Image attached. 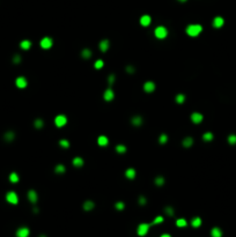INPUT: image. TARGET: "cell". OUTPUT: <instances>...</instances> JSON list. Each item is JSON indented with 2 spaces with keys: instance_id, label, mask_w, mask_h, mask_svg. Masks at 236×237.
Returning <instances> with one entry per match:
<instances>
[{
  "instance_id": "26",
  "label": "cell",
  "mask_w": 236,
  "mask_h": 237,
  "mask_svg": "<svg viewBox=\"0 0 236 237\" xmlns=\"http://www.w3.org/2000/svg\"><path fill=\"white\" fill-rule=\"evenodd\" d=\"M8 179H10V182H11V183H13V184H16V183H19V181H20L19 174H16V172H11V174H10V177H8Z\"/></svg>"
},
{
  "instance_id": "44",
  "label": "cell",
  "mask_w": 236,
  "mask_h": 237,
  "mask_svg": "<svg viewBox=\"0 0 236 237\" xmlns=\"http://www.w3.org/2000/svg\"><path fill=\"white\" fill-rule=\"evenodd\" d=\"M115 80H116L115 74H110V75L108 76V84H109V86H112V85L115 84Z\"/></svg>"
},
{
  "instance_id": "6",
  "label": "cell",
  "mask_w": 236,
  "mask_h": 237,
  "mask_svg": "<svg viewBox=\"0 0 236 237\" xmlns=\"http://www.w3.org/2000/svg\"><path fill=\"white\" fill-rule=\"evenodd\" d=\"M52 44H53V41H52L51 37H43V38L41 39V42H39L41 48L44 49V50L50 49V48L52 46Z\"/></svg>"
},
{
  "instance_id": "47",
  "label": "cell",
  "mask_w": 236,
  "mask_h": 237,
  "mask_svg": "<svg viewBox=\"0 0 236 237\" xmlns=\"http://www.w3.org/2000/svg\"><path fill=\"white\" fill-rule=\"evenodd\" d=\"M160 237H171V235H169V234H162Z\"/></svg>"
},
{
  "instance_id": "34",
  "label": "cell",
  "mask_w": 236,
  "mask_h": 237,
  "mask_svg": "<svg viewBox=\"0 0 236 237\" xmlns=\"http://www.w3.org/2000/svg\"><path fill=\"white\" fill-rule=\"evenodd\" d=\"M175 101L178 104H183L185 102V95L184 94H177L176 97H175Z\"/></svg>"
},
{
  "instance_id": "28",
  "label": "cell",
  "mask_w": 236,
  "mask_h": 237,
  "mask_svg": "<svg viewBox=\"0 0 236 237\" xmlns=\"http://www.w3.org/2000/svg\"><path fill=\"white\" fill-rule=\"evenodd\" d=\"M154 183H155L156 186H162V185H165L166 179H165V177H162V176H157V177H155Z\"/></svg>"
},
{
  "instance_id": "12",
  "label": "cell",
  "mask_w": 236,
  "mask_h": 237,
  "mask_svg": "<svg viewBox=\"0 0 236 237\" xmlns=\"http://www.w3.org/2000/svg\"><path fill=\"white\" fill-rule=\"evenodd\" d=\"M114 97H115V93H114V90H112L111 88H108V89L104 92V94H103V98H104V101H107V102H111V101L114 100Z\"/></svg>"
},
{
  "instance_id": "24",
  "label": "cell",
  "mask_w": 236,
  "mask_h": 237,
  "mask_svg": "<svg viewBox=\"0 0 236 237\" xmlns=\"http://www.w3.org/2000/svg\"><path fill=\"white\" fill-rule=\"evenodd\" d=\"M201 223H203V220H201V217H199V216H195V217L191 220V225H192L193 228H199V227L201 225Z\"/></svg>"
},
{
  "instance_id": "9",
  "label": "cell",
  "mask_w": 236,
  "mask_h": 237,
  "mask_svg": "<svg viewBox=\"0 0 236 237\" xmlns=\"http://www.w3.org/2000/svg\"><path fill=\"white\" fill-rule=\"evenodd\" d=\"M142 88H144V90H145V93H153L154 90H155V88H156V85L153 82V81H146L145 84H144V86H142Z\"/></svg>"
},
{
  "instance_id": "18",
  "label": "cell",
  "mask_w": 236,
  "mask_h": 237,
  "mask_svg": "<svg viewBox=\"0 0 236 237\" xmlns=\"http://www.w3.org/2000/svg\"><path fill=\"white\" fill-rule=\"evenodd\" d=\"M84 163H85V161H84L82 157H80V156H75L74 159H73V161H72V164H73L75 168H80V167H82Z\"/></svg>"
},
{
  "instance_id": "25",
  "label": "cell",
  "mask_w": 236,
  "mask_h": 237,
  "mask_svg": "<svg viewBox=\"0 0 236 237\" xmlns=\"http://www.w3.org/2000/svg\"><path fill=\"white\" fill-rule=\"evenodd\" d=\"M20 48H21L22 50L27 51V50H29V49L31 48V42H30L29 39H23V41H21V43H20Z\"/></svg>"
},
{
  "instance_id": "22",
  "label": "cell",
  "mask_w": 236,
  "mask_h": 237,
  "mask_svg": "<svg viewBox=\"0 0 236 237\" xmlns=\"http://www.w3.org/2000/svg\"><path fill=\"white\" fill-rule=\"evenodd\" d=\"M15 139V133L13 131H7L5 134H4V140L7 141V142H11Z\"/></svg>"
},
{
  "instance_id": "48",
  "label": "cell",
  "mask_w": 236,
  "mask_h": 237,
  "mask_svg": "<svg viewBox=\"0 0 236 237\" xmlns=\"http://www.w3.org/2000/svg\"><path fill=\"white\" fill-rule=\"evenodd\" d=\"M38 237H48V236H46V235H45V234H41V235H39V236H38Z\"/></svg>"
},
{
  "instance_id": "4",
  "label": "cell",
  "mask_w": 236,
  "mask_h": 237,
  "mask_svg": "<svg viewBox=\"0 0 236 237\" xmlns=\"http://www.w3.org/2000/svg\"><path fill=\"white\" fill-rule=\"evenodd\" d=\"M6 201L11 205H18L19 204V196L14 191H10L6 193Z\"/></svg>"
},
{
  "instance_id": "11",
  "label": "cell",
  "mask_w": 236,
  "mask_h": 237,
  "mask_svg": "<svg viewBox=\"0 0 236 237\" xmlns=\"http://www.w3.org/2000/svg\"><path fill=\"white\" fill-rule=\"evenodd\" d=\"M212 24H213V27H214V28L219 29V28L223 27V24H224V20H223V18H222V16H215V18L213 19Z\"/></svg>"
},
{
  "instance_id": "38",
  "label": "cell",
  "mask_w": 236,
  "mask_h": 237,
  "mask_svg": "<svg viewBox=\"0 0 236 237\" xmlns=\"http://www.w3.org/2000/svg\"><path fill=\"white\" fill-rule=\"evenodd\" d=\"M227 141H228L229 145H233V146L236 145V134H230V135H228Z\"/></svg>"
},
{
  "instance_id": "27",
  "label": "cell",
  "mask_w": 236,
  "mask_h": 237,
  "mask_svg": "<svg viewBox=\"0 0 236 237\" xmlns=\"http://www.w3.org/2000/svg\"><path fill=\"white\" fill-rule=\"evenodd\" d=\"M54 171H56V174H58V175H61V174H65V171H66V168H65V166H64V164L59 163V164H57V166L54 167Z\"/></svg>"
},
{
  "instance_id": "15",
  "label": "cell",
  "mask_w": 236,
  "mask_h": 237,
  "mask_svg": "<svg viewBox=\"0 0 236 237\" xmlns=\"http://www.w3.org/2000/svg\"><path fill=\"white\" fill-rule=\"evenodd\" d=\"M142 122H144V119H142V117L139 116V115L133 116V117L131 118V124H132L133 126H135V127H139L140 125H142Z\"/></svg>"
},
{
  "instance_id": "14",
  "label": "cell",
  "mask_w": 236,
  "mask_h": 237,
  "mask_svg": "<svg viewBox=\"0 0 236 237\" xmlns=\"http://www.w3.org/2000/svg\"><path fill=\"white\" fill-rule=\"evenodd\" d=\"M82 208H84V211H86V212H90V211H93V209L95 208V202H94L93 200H86V201L82 204Z\"/></svg>"
},
{
  "instance_id": "13",
  "label": "cell",
  "mask_w": 236,
  "mask_h": 237,
  "mask_svg": "<svg viewBox=\"0 0 236 237\" xmlns=\"http://www.w3.org/2000/svg\"><path fill=\"white\" fill-rule=\"evenodd\" d=\"M203 119H204V116H203L200 112H193V113H191V120H192V123L199 124V123L203 122Z\"/></svg>"
},
{
  "instance_id": "8",
  "label": "cell",
  "mask_w": 236,
  "mask_h": 237,
  "mask_svg": "<svg viewBox=\"0 0 236 237\" xmlns=\"http://www.w3.org/2000/svg\"><path fill=\"white\" fill-rule=\"evenodd\" d=\"M15 85L18 88L20 89H23L28 86V81H27V79L24 76H18L16 77V80H15Z\"/></svg>"
},
{
  "instance_id": "45",
  "label": "cell",
  "mask_w": 236,
  "mask_h": 237,
  "mask_svg": "<svg viewBox=\"0 0 236 237\" xmlns=\"http://www.w3.org/2000/svg\"><path fill=\"white\" fill-rule=\"evenodd\" d=\"M125 71L129 73V74H133L134 72H135V68L133 67V66H131V65H129V66H126L125 67Z\"/></svg>"
},
{
  "instance_id": "37",
  "label": "cell",
  "mask_w": 236,
  "mask_h": 237,
  "mask_svg": "<svg viewBox=\"0 0 236 237\" xmlns=\"http://www.w3.org/2000/svg\"><path fill=\"white\" fill-rule=\"evenodd\" d=\"M159 142H160L161 145L167 143V142H168V135H167L166 133H162V134L159 136Z\"/></svg>"
},
{
  "instance_id": "42",
  "label": "cell",
  "mask_w": 236,
  "mask_h": 237,
  "mask_svg": "<svg viewBox=\"0 0 236 237\" xmlns=\"http://www.w3.org/2000/svg\"><path fill=\"white\" fill-rule=\"evenodd\" d=\"M138 204H139L140 206H145V205L147 204V198H146L145 196H140L139 199H138Z\"/></svg>"
},
{
  "instance_id": "41",
  "label": "cell",
  "mask_w": 236,
  "mask_h": 237,
  "mask_svg": "<svg viewBox=\"0 0 236 237\" xmlns=\"http://www.w3.org/2000/svg\"><path fill=\"white\" fill-rule=\"evenodd\" d=\"M103 66H104V61H103L102 59L96 60V61H95V64H94V67H95L96 69H100V68H102Z\"/></svg>"
},
{
  "instance_id": "10",
  "label": "cell",
  "mask_w": 236,
  "mask_h": 237,
  "mask_svg": "<svg viewBox=\"0 0 236 237\" xmlns=\"http://www.w3.org/2000/svg\"><path fill=\"white\" fill-rule=\"evenodd\" d=\"M27 196H28L29 201H30L33 205H36V202L38 201V194H37V192H36L35 190H29Z\"/></svg>"
},
{
  "instance_id": "49",
  "label": "cell",
  "mask_w": 236,
  "mask_h": 237,
  "mask_svg": "<svg viewBox=\"0 0 236 237\" xmlns=\"http://www.w3.org/2000/svg\"><path fill=\"white\" fill-rule=\"evenodd\" d=\"M178 1H180V3H185L186 0H178Z\"/></svg>"
},
{
  "instance_id": "40",
  "label": "cell",
  "mask_w": 236,
  "mask_h": 237,
  "mask_svg": "<svg viewBox=\"0 0 236 237\" xmlns=\"http://www.w3.org/2000/svg\"><path fill=\"white\" fill-rule=\"evenodd\" d=\"M59 146L63 147V148H68L69 147V141L66 140V139H61V140H59Z\"/></svg>"
},
{
  "instance_id": "31",
  "label": "cell",
  "mask_w": 236,
  "mask_h": 237,
  "mask_svg": "<svg viewBox=\"0 0 236 237\" xmlns=\"http://www.w3.org/2000/svg\"><path fill=\"white\" fill-rule=\"evenodd\" d=\"M34 126H35V128L41 130V128L44 126V122H43V119H42V118H36L35 122H34Z\"/></svg>"
},
{
  "instance_id": "7",
  "label": "cell",
  "mask_w": 236,
  "mask_h": 237,
  "mask_svg": "<svg viewBox=\"0 0 236 237\" xmlns=\"http://www.w3.org/2000/svg\"><path fill=\"white\" fill-rule=\"evenodd\" d=\"M29 235H30V229L28 227H20L15 232L16 237H29Z\"/></svg>"
},
{
  "instance_id": "5",
  "label": "cell",
  "mask_w": 236,
  "mask_h": 237,
  "mask_svg": "<svg viewBox=\"0 0 236 237\" xmlns=\"http://www.w3.org/2000/svg\"><path fill=\"white\" fill-rule=\"evenodd\" d=\"M67 124V117L65 115H58L54 118V125L57 127H63Z\"/></svg>"
},
{
  "instance_id": "32",
  "label": "cell",
  "mask_w": 236,
  "mask_h": 237,
  "mask_svg": "<svg viewBox=\"0 0 236 237\" xmlns=\"http://www.w3.org/2000/svg\"><path fill=\"white\" fill-rule=\"evenodd\" d=\"M165 221V217L162 216V215H157L153 221H152V225H156V224H160V223H162Z\"/></svg>"
},
{
  "instance_id": "33",
  "label": "cell",
  "mask_w": 236,
  "mask_h": 237,
  "mask_svg": "<svg viewBox=\"0 0 236 237\" xmlns=\"http://www.w3.org/2000/svg\"><path fill=\"white\" fill-rule=\"evenodd\" d=\"M116 151L118 153V154H124V153H126V150H127V148H126V146L125 145H117L116 146Z\"/></svg>"
},
{
  "instance_id": "23",
  "label": "cell",
  "mask_w": 236,
  "mask_h": 237,
  "mask_svg": "<svg viewBox=\"0 0 236 237\" xmlns=\"http://www.w3.org/2000/svg\"><path fill=\"white\" fill-rule=\"evenodd\" d=\"M182 145H183V147H185V148H190V147L193 145V139H192L191 136H185V138L183 139V141H182Z\"/></svg>"
},
{
  "instance_id": "19",
  "label": "cell",
  "mask_w": 236,
  "mask_h": 237,
  "mask_svg": "<svg viewBox=\"0 0 236 237\" xmlns=\"http://www.w3.org/2000/svg\"><path fill=\"white\" fill-rule=\"evenodd\" d=\"M135 176H137V171H135V169H133V168H129V169L125 170V177H126V178H129V179H134Z\"/></svg>"
},
{
  "instance_id": "43",
  "label": "cell",
  "mask_w": 236,
  "mask_h": 237,
  "mask_svg": "<svg viewBox=\"0 0 236 237\" xmlns=\"http://www.w3.org/2000/svg\"><path fill=\"white\" fill-rule=\"evenodd\" d=\"M21 60H22V57H21L19 53H16V54L13 56V62H14V64H20Z\"/></svg>"
},
{
  "instance_id": "46",
  "label": "cell",
  "mask_w": 236,
  "mask_h": 237,
  "mask_svg": "<svg viewBox=\"0 0 236 237\" xmlns=\"http://www.w3.org/2000/svg\"><path fill=\"white\" fill-rule=\"evenodd\" d=\"M33 212H34V213H35V214H37V213H38V212H39V209H38V207H36V206H35V207H34V208H33Z\"/></svg>"
},
{
  "instance_id": "30",
  "label": "cell",
  "mask_w": 236,
  "mask_h": 237,
  "mask_svg": "<svg viewBox=\"0 0 236 237\" xmlns=\"http://www.w3.org/2000/svg\"><path fill=\"white\" fill-rule=\"evenodd\" d=\"M81 57L84 58V59H89L90 57H92V50L90 49H84L82 51H81Z\"/></svg>"
},
{
  "instance_id": "39",
  "label": "cell",
  "mask_w": 236,
  "mask_h": 237,
  "mask_svg": "<svg viewBox=\"0 0 236 237\" xmlns=\"http://www.w3.org/2000/svg\"><path fill=\"white\" fill-rule=\"evenodd\" d=\"M115 208H116L117 211H123V209L125 208V202H124V201H117V202L115 204Z\"/></svg>"
},
{
  "instance_id": "3",
  "label": "cell",
  "mask_w": 236,
  "mask_h": 237,
  "mask_svg": "<svg viewBox=\"0 0 236 237\" xmlns=\"http://www.w3.org/2000/svg\"><path fill=\"white\" fill-rule=\"evenodd\" d=\"M150 227H152L150 223H145V222H144V223H140V224L138 225V228H137V235L140 236V237L146 236V235L149 232Z\"/></svg>"
},
{
  "instance_id": "20",
  "label": "cell",
  "mask_w": 236,
  "mask_h": 237,
  "mask_svg": "<svg viewBox=\"0 0 236 237\" xmlns=\"http://www.w3.org/2000/svg\"><path fill=\"white\" fill-rule=\"evenodd\" d=\"M97 143H99V146H101V147H105V146H108V143H109V139H108L105 135H100V136L97 138Z\"/></svg>"
},
{
  "instance_id": "2",
  "label": "cell",
  "mask_w": 236,
  "mask_h": 237,
  "mask_svg": "<svg viewBox=\"0 0 236 237\" xmlns=\"http://www.w3.org/2000/svg\"><path fill=\"white\" fill-rule=\"evenodd\" d=\"M154 35L159 39H165L168 36V29L165 26H157L154 30Z\"/></svg>"
},
{
  "instance_id": "16",
  "label": "cell",
  "mask_w": 236,
  "mask_h": 237,
  "mask_svg": "<svg viewBox=\"0 0 236 237\" xmlns=\"http://www.w3.org/2000/svg\"><path fill=\"white\" fill-rule=\"evenodd\" d=\"M140 24L142 26V27H148L149 24H150V22H152V18L149 16V15H147V14H145V15H142L141 18H140Z\"/></svg>"
},
{
  "instance_id": "1",
  "label": "cell",
  "mask_w": 236,
  "mask_h": 237,
  "mask_svg": "<svg viewBox=\"0 0 236 237\" xmlns=\"http://www.w3.org/2000/svg\"><path fill=\"white\" fill-rule=\"evenodd\" d=\"M203 31V26L199 23H193V24H189L185 29L186 35H189L190 37H197L199 36V34Z\"/></svg>"
},
{
  "instance_id": "36",
  "label": "cell",
  "mask_w": 236,
  "mask_h": 237,
  "mask_svg": "<svg viewBox=\"0 0 236 237\" xmlns=\"http://www.w3.org/2000/svg\"><path fill=\"white\" fill-rule=\"evenodd\" d=\"M203 140L204 141H212L213 140V133L212 132H205L203 134Z\"/></svg>"
},
{
  "instance_id": "17",
  "label": "cell",
  "mask_w": 236,
  "mask_h": 237,
  "mask_svg": "<svg viewBox=\"0 0 236 237\" xmlns=\"http://www.w3.org/2000/svg\"><path fill=\"white\" fill-rule=\"evenodd\" d=\"M99 48H100V50H101L102 52H107V51L109 50V48H110V42H109V39H102V41L100 42V44H99Z\"/></svg>"
},
{
  "instance_id": "21",
  "label": "cell",
  "mask_w": 236,
  "mask_h": 237,
  "mask_svg": "<svg viewBox=\"0 0 236 237\" xmlns=\"http://www.w3.org/2000/svg\"><path fill=\"white\" fill-rule=\"evenodd\" d=\"M211 237H222V230L219 227H213L211 229Z\"/></svg>"
},
{
  "instance_id": "29",
  "label": "cell",
  "mask_w": 236,
  "mask_h": 237,
  "mask_svg": "<svg viewBox=\"0 0 236 237\" xmlns=\"http://www.w3.org/2000/svg\"><path fill=\"white\" fill-rule=\"evenodd\" d=\"M176 225L178 228H185L188 225V221L185 219H183V217H180V219L176 220Z\"/></svg>"
},
{
  "instance_id": "35",
  "label": "cell",
  "mask_w": 236,
  "mask_h": 237,
  "mask_svg": "<svg viewBox=\"0 0 236 237\" xmlns=\"http://www.w3.org/2000/svg\"><path fill=\"white\" fill-rule=\"evenodd\" d=\"M165 213H166L168 216H174V215H175V209H174V207H171V206H166V207H165Z\"/></svg>"
}]
</instances>
